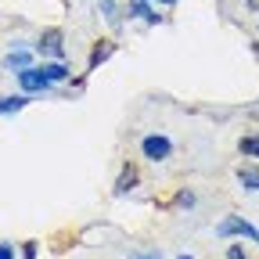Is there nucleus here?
I'll return each mask as SVG.
<instances>
[{"instance_id": "20", "label": "nucleus", "mask_w": 259, "mask_h": 259, "mask_svg": "<svg viewBox=\"0 0 259 259\" xmlns=\"http://www.w3.org/2000/svg\"><path fill=\"white\" fill-rule=\"evenodd\" d=\"M177 259H191V255H177Z\"/></svg>"}, {"instance_id": "16", "label": "nucleus", "mask_w": 259, "mask_h": 259, "mask_svg": "<svg viewBox=\"0 0 259 259\" xmlns=\"http://www.w3.org/2000/svg\"><path fill=\"white\" fill-rule=\"evenodd\" d=\"M22 255H25V259H36V241H25V245H22Z\"/></svg>"}, {"instance_id": "12", "label": "nucleus", "mask_w": 259, "mask_h": 259, "mask_svg": "<svg viewBox=\"0 0 259 259\" xmlns=\"http://www.w3.org/2000/svg\"><path fill=\"white\" fill-rule=\"evenodd\" d=\"M97 8H101V15H105L108 25H122V18H119V4H115V0H97Z\"/></svg>"}, {"instance_id": "15", "label": "nucleus", "mask_w": 259, "mask_h": 259, "mask_svg": "<svg viewBox=\"0 0 259 259\" xmlns=\"http://www.w3.org/2000/svg\"><path fill=\"white\" fill-rule=\"evenodd\" d=\"M177 205H187V209H191V205H194V194H191V191H180V194H177Z\"/></svg>"}, {"instance_id": "5", "label": "nucleus", "mask_w": 259, "mask_h": 259, "mask_svg": "<svg viewBox=\"0 0 259 259\" xmlns=\"http://www.w3.org/2000/svg\"><path fill=\"white\" fill-rule=\"evenodd\" d=\"M126 15H130V18L137 15V18H144L148 25H158V22H162V15L155 11V4H151V0H134V4L126 8Z\"/></svg>"}, {"instance_id": "3", "label": "nucleus", "mask_w": 259, "mask_h": 259, "mask_svg": "<svg viewBox=\"0 0 259 259\" xmlns=\"http://www.w3.org/2000/svg\"><path fill=\"white\" fill-rule=\"evenodd\" d=\"M18 87H22V94H47L54 83H47V76L36 69V65H29V69H18Z\"/></svg>"}, {"instance_id": "10", "label": "nucleus", "mask_w": 259, "mask_h": 259, "mask_svg": "<svg viewBox=\"0 0 259 259\" xmlns=\"http://www.w3.org/2000/svg\"><path fill=\"white\" fill-rule=\"evenodd\" d=\"M238 184H241L248 194L259 191V169H255V166H241V169H238Z\"/></svg>"}, {"instance_id": "9", "label": "nucleus", "mask_w": 259, "mask_h": 259, "mask_svg": "<svg viewBox=\"0 0 259 259\" xmlns=\"http://www.w3.org/2000/svg\"><path fill=\"white\" fill-rule=\"evenodd\" d=\"M29 65H32V54H29L25 47H15V51L4 58V69H15V72H18V69H29Z\"/></svg>"}, {"instance_id": "8", "label": "nucleus", "mask_w": 259, "mask_h": 259, "mask_svg": "<svg viewBox=\"0 0 259 259\" xmlns=\"http://www.w3.org/2000/svg\"><path fill=\"white\" fill-rule=\"evenodd\" d=\"M32 101L29 94H15V97H0V115H15V112H22L25 105Z\"/></svg>"}, {"instance_id": "1", "label": "nucleus", "mask_w": 259, "mask_h": 259, "mask_svg": "<svg viewBox=\"0 0 259 259\" xmlns=\"http://www.w3.org/2000/svg\"><path fill=\"white\" fill-rule=\"evenodd\" d=\"M216 234H220V238H248L252 245H259V231H255L248 220H241V216L220 220V223H216Z\"/></svg>"}, {"instance_id": "17", "label": "nucleus", "mask_w": 259, "mask_h": 259, "mask_svg": "<svg viewBox=\"0 0 259 259\" xmlns=\"http://www.w3.org/2000/svg\"><path fill=\"white\" fill-rule=\"evenodd\" d=\"M0 259H15V245H8V241H0Z\"/></svg>"}, {"instance_id": "13", "label": "nucleus", "mask_w": 259, "mask_h": 259, "mask_svg": "<svg viewBox=\"0 0 259 259\" xmlns=\"http://www.w3.org/2000/svg\"><path fill=\"white\" fill-rule=\"evenodd\" d=\"M238 151H241L245 158H259V134L241 137V141H238Z\"/></svg>"}, {"instance_id": "4", "label": "nucleus", "mask_w": 259, "mask_h": 259, "mask_svg": "<svg viewBox=\"0 0 259 259\" xmlns=\"http://www.w3.org/2000/svg\"><path fill=\"white\" fill-rule=\"evenodd\" d=\"M36 51L44 58H54V61H65V36H61V29H44V36L36 44Z\"/></svg>"}, {"instance_id": "14", "label": "nucleus", "mask_w": 259, "mask_h": 259, "mask_svg": "<svg viewBox=\"0 0 259 259\" xmlns=\"http://www.w3.org/2000/svg\"><path fill=\"white\" fill-rule=\"evenodd\" d=\"M227 259H248V252L241 245H231V248H227Z\"/></svg>"}, {"instance_id": "11", "label": "nucleus", "mask_w": 259, "mask_h": 259, "mask_svg": "<svg viewBox=\"0 0 259 259\" xmlns=\"http://www.w3.org/2000/svg\"><path fill=\"white\" fill-rule=\"evenodd\" d=\"M134 184H137V169H134V166H122V173H119V180H115V194L134 191Z\"/></svg>"}, {"instance_id": "6", "label": "nucleus", "mask_w": 259, "mask_h": 259, "mask_svg": "<svg viewBox=\"0 0 259 259\" xmlns=\"http://www.w3.org/2000/svg\"><path fill=\"white\" fill-rule=\"evenodd\" d=\"M112 54H115V44H112V40H101V44H97V47L90 51V61H87V69L94 72L97 65H101V61H108Z\"/></svg>"}, {"instance_id": "18", "label": "nucleus", "mask_w": 259, "mask_h": 259, "mask_svg": "<svg viewBox=\"0 0 259 259\" xmlns=\"http://www.w3.org/2000/svg\"><path fill=\"white\" fill-rule=\"evenodd\" d=\"M151 4H155V8H177L180 0H151Z\"/></svg>"}, {"instance_id": "2", "label": "nucleus", "mask_w": 259, "mask_h": 259, "mask_svg": "<svg viewBox=\"0 0 259 259\" xmlns=\"http://www.w3.org/2000/svg\"><path fill=\"white\" fill-rule=\"evenodd\" d=\"M141 151H144L148 162H166V158L173 155V141H169L166 134H148V137L141 141Z\"/></svg>"}, {"instance_id": "19", "label": "nucleus", "mask_w": 259, "mask_h": 259, "mask_svg": "<svg viewBox=\"0 0 259 259\" xmlns=\"http://www.w3.org/2000/svg\"><path fill=\"white\" fill-rule=\"evenodd\" d=\"M137 259H158V255H155V252H151V255H137Z\"/></svg>"}, {"instance_id": "7", "label": "nucleus", "mask_w": 259, "mask_h": 259, "mask_svg": "<svg viewBox=\"0 0 259 259\" xmlns=\"http://www.w3.org/2000/svg\"><path fill=\"white\" fill-rule=\"evenodd\" d=\"M40 72L47 76V83H65V79H69V65H65V61H44Z\"/></svg>"}]
</instances>
